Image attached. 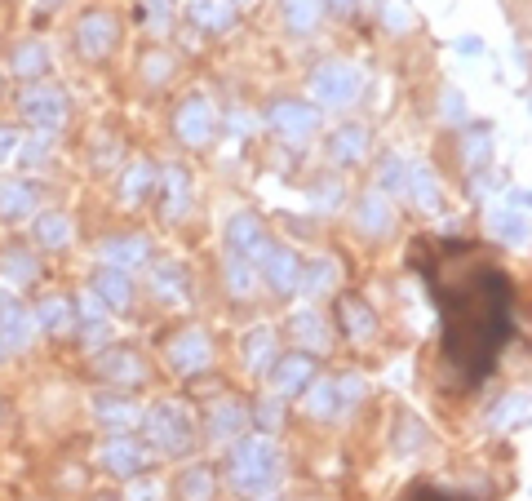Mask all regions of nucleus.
Listing matches in <instances>:
<instances>
[{"instance_id":"f257e3e1","label":"nucleus","mask_w":532,"mask_h":501,"mask_svg":"<svg viewBox=\"0 0 532 501\" xmlns=\"http://www.w3.org/2000/svg\"><path fill=\"white\" fill-rule=\"evenodd\" d=\"M439 302V360L462 391H475L493 373L510 337V280L493 262L431 275Z\"/></svg>"},{"instance_id":"473e14b6","label":"nucleus","mask_w":532,"mask_h":501,"mask_svg":"<svg viewBox=\"0 0 532 501\" xmlns=\"http://www.w3.org/2000/svg\"><path fill=\"white\" fill-rule=\"evenodd\" d=\"M244 426H249V413H244L240 404H231V400H222V404L209 413V435H213V439H235V435L244 431Z\"/></svg>"},{"instance_id":"b1692460","label":"nucleus","mask_w":532,"mask_h":501,"mask_svg":"<svg viewBox=\"0 0 532 501\" xmlns=\"http://www.w3.org/2000/svg\"><path fill=\"white\" fill-rule=\"evenodd\" d=\"M151 293H156L160 302H169V306H182L187 302V271L178 267V262H160L156 271H151Z\"/></svg>"},{"instance_id":"f8f14e48","label":"nucleus","mask_w":532,"mask_h":501,"mask_svg":"<svg viewBox=\"0 0 532 501\" xmlns=\"http://www.w3.org/2000/svg\"><path fill=\"white\" fill-rule=\"evenodd\" d=\"M266 249H271V240H266L262 222L253 218V213H235V218L227 222V253L231 258H244V262H258L266 258Z\"/></svg>"},{"instance_id":"ddd939ff","label":"nucleus","mask_w":532,"mask_h":501,"mask_svg":"<svg viewBox=\"0 0 532 501\" xmlns=\"http://www.w3.org/2000/svg\"><path fill=\"white\" fill-rule=\"evenodd\" d=\"M258 271H262V280L271 284V293L289 298V293L298 289V280H302V258L293 249H280V244H271V249H266V258L258 262Z\"/></svg>"},{"instance_id":"0eeeda50","label":"nucleus","mask_w":532,"mask_h":501,"mask_svg":"<svg viewBox=\"0 0 532 501\" xmlns=\"http://www.w3.org/2000/svg\"><path fill=\"white\" fill-rule=\"evenodd\" d=\"M360 89H364V76L346 63H329L311 76V94H315V102H324V107H351V102L360 98Z\"/></svg>"},{"instance_id":"72a5a7b5","label":"nucleus","mask_w":532,"mask_h":501,"mask_svg":"<svg viewBox=\"0 0 532 501\" xmlns=\"http://www.w3.org/2000/svg\"><path fill=\"white\" fill-rule=\"evenodd\" d=\"M337 315H342V324H346V333L355 337V342H368V337H373V311H368V306L360 302V298H342L337 302Z\"/></svg>"},{"instance_id":"a211bd4d","label":"nucleus","mask_w":532,"mask_h":501,"mask_svg":"<svg viewBox=\"0 0 532 501\" xmlns=\"http://www.w3.org/2000/svg\"><path fill=\"white\" fill-rule=\"evenodd\" d=\"M36 204H40V191L27 178H5V182H0V222L32 218Z\"/></svg>"},{"instance_id":"13d9d810","label":"nucleus","mask_w":532,"mask_h":501,"mask_svg":"<svg viewBox=\"0 0 532 501\" xmlns=\"http://www.w3.org/2000/svg\"><path fill=\"white\" fill-rule=\"evenodd\" d=\"M98 501H116V497H98Z\"/></svg>"},{"instance_id":"4468645a","label":"nucleus","mask_w":532,"mask_h":501,"mask_svg":"<svg viewBox=\"0 0 532 501\" xmlns=\"http://www.w3.org/2000/svg\"><path fill=\"white\" fill-rule=\"evenodd\" d=\"M94 373L102 377V382L111 386H142L147 382V364L138 360V351H98L94 355Z\"/></svg>"},{"instance_id":"e433bc0d","label":"nucleus","mask_w":532,"mask_h":501,"mask_svg":"<svg viewBox=\"0 0 532 501\" xmlns=\"http://www.w3.org/2000/svg\"><path fill=\"white\" fill-rule=\"evenodd\" d=\"M337 284V262H315V267H302V280L298 289L306 298H320V293H329Z\"/></svg>"},{"instance_id":"cd10ccee","label":"nucleus","mask_w":532,"mask_h":501,"mask_svg":"<svg viewBox=\"0 0 532 501\" xmlns=\"http://www.w3.org/2000/svg\"><path fill=\"white\" fill-rule=\"evenodd\" d=\"M293 337L302 342L306 355L329 351V329H324V320L315 311H298V315H293Z\"/></svg>"},{"instance_id":"412c9836","label":"nucleus","mask_w":532,"mask_h":501,"mask_svg":"<svg viewBox=\"0 0 532 501\" xmlns=\"http://www.w3.org/2000/svg\"><path fill=\"white\" fill-rule=\"evenodd\" d=\"M355 227H360V235H373V240H386V235H391L395 218H391V204H386L382 191L360 196V204H355Z\"/></svg>"},{"instance_id":"c756f323","label":"nucleus","mask_w":532,"mask_h":501,"mask_svg":"<svg viewBox=\"0 0 532 501\" xmlns=\"http://www.w3.org/2000/svg\"><path fill=\"white\" fill-rule=\"evenodd\" d=\"M404 196L413 200V204H422L426 213H435V209H439V182H435V173L426 169V165H413V169H408Z\"/></svg>"},{"instance_id":"bb28decb","label":"nucleus","mask_w":532,"mask_h":501,"mask_svg":"<svg viewBox=\"0 0 532 501\" xmlns=\"http://www.w3.org/2000/svg\"><path fill=\"white\" fill-rule=\"evenodd\" d=\"M191 23L204 27V32H227L235 23L231 0H191Z\"/></svg>"},{"instance_id":"49530a36","label":"nucleus","mask_w":532,"mask_h":501,"mask_svg":"<svg viewBox=\"0 0 532 501\" xmlns=\"http://www.w3.org/2000/svg\"><path fill=\"white\" fill-rule=\"evenodd\" d=\"M315 18H320V5H315V0H289V27L293 32H311Z\"/></svg>"},{"instance_id":"5fc2aeb1","label":"nucleus","mask_w":532,"mask_h":501,"mask_svg":"<svg viewBox=\"0 0 532 501\" xmlns=\"http://www.w3.org/2000/svg\"><path fill=\"white\" fill-rule=\"evenodd\" d=\"M408 501H466V497H457V493H444V488H413V493H408Z\"/></svg>"},{"instance_id":"c03bdc74","label":"nucleus","mask_w":532,"mask_h":501,"mask_svg":"<svg viewBox=\"0 0 532 501\" xmlns=\"http://www.w3.org/2000/svg\"><path fill=\"white\" fill-rule=\"evenodd\" d=\"M333 391H337V413H346L351 404H360V400H364V377H360V373L337 377Z\"/></svg>"},{"instance_id":"393cba45","label":"nucleus","mask_w":532,"mask_h":501,"mask_svg":"<svg viewBox=\"0 0 532 501\" xmlns=\"http://www.w3.org/2000/svg\"><path fill=\"white\" fill-rule=\"evenodd\" d=\"M9 67H14V76L18 80H45V71H49V54H45V45L40 40H23V45H14V54H9Z\"/></svg>"},{"instance_id":"09e8293b","label":"nucleus","mask_w":532,"mask_h":501,"mask_svg":"<svg viewBox=\"0 0 532 501\" xmlns=\"http://www.w3.org/2000/svg\"><path fill=\"white\" fill-rule=\"evenodd\" d=\"M488 156H493V138H488V129H479V134L466 138V165L479 169V165H488Z\"/></svg>"},{"instance_id":"bf43d9fd","label":"nucleus","mask_w":532,"mask_h":501,"mask_svg":"<svg viewBox=\"0 0 532 501\" xmlns=\"http://www.w3.org/2000/svg\"><path fill=\"white\" fill-rule=\"evenodd\" d=\"M240 5H249V0H240Z\"/></svg>"},{"instance_id":"a19ab883","label":"nucleus","mask_w":532,"mask_h":501,"mask_svg":"<svg viewBox=\"0 0 532 501\" xmlns=\"http://www.w3.org/2000/svg\"><path fill=\"white\" fill-rule=\"evenodd\" d=\"M142 80H147V85H169L173 80V54L151 49V54L142 58Z\"/></svg>"},{"instance_id":"4be33fe9","label":"nucleus","mask_w":532,"mask_h":501,"mask_svg":"<svg viewBox=\"0 0 532 501\" xmlns=\"http://www.w3.org/2000/svg\"><path fill=\"white\" fill-rule=\"evenodd\" d=\"M94 417H98V426H107V431H116V435H125L129 426L142 422L138 404L125 400V395H98V400H94Z\"/></svg>"},{"instance_id":"aec40b11","label":"nucleus","mask_w":532,"mask_h":501,"mask_svg":"<svg viewBox=\"0 0 532 501\" xmlns=\"http://www.w3.org/2000/svg\"><path fill=\"white\" fill-rule=\"evenodd\" d=\"M32 320H36V329L63 337V333L76 329V302H71L67 293H45V298H40V306L32 311Z\"/></svg>"},{"instance_id":"a878e982","label":"nucleus","mask_w":532,"mask_h":501,"mask_svg":"<svg viewBox=\"0 0 532 501\" xmlns=\"http://www.w3.org/2000/svg\"><path fill=\"white\" fill-rule=\"evenodd\" d=\"M36 275H40V262L27 249L14 244V249L0 253V284H18L23 289V284H36Z\"/></svg>"},{"instance_id":"603ef678","label":"nucleus","mask_w":532,"mask_h":501,"mask_svg":"<svg viewBox=\"0 0 532 501\" xmlns=\"http://www.w3.org/2000/svg\"><path fill=\"white\" fill-rule=\"evenodd\" d=\"M142 14H147V23H151V27H160V32H165L173 5H169V0H142Z\"/></svg>"},{"instance_id":"5701e85b","label":"nucleus","mask_w":532,"mask_h":501,"mask_svg":"<svg viewBox=\"0 0 532 501\" xmlns=\"http://www.w3.org/2000/svg\"><path fill=\"white\" fill-rule=\"evenodd\" d=\"M329 156H333V165H360V160L368 156V129L364 125H342L329 138Z\"/></svg>"},{"instance_id":"4d7b16f0","label":"nucleus","mask_w":532,"mask_h":501,"mask_svg":"<svg viewBox=\"0 0 532 501\" xmlns=\"http://www.w3.org/2000/svg\"><path fill=\"white\" fill-rule=\"evenodd\" d=\"M5 355H9V351H5V346H0V364H5Z\"/></svg>"},{"instance_id":"6e6552de","label":"nucleus","mask_w":532,"mask_h":501,"mask_svg":"<svg viewBox=\"0 0 532 501\" xmlns=\"http://www.w3.org/2000/svg\"><path fill=\"white\" fill-rule=\"evenodd\" d=\"M266 125L275 129L284 142H293V147H302L306 138L320 129V107H306V102H271V111H266Z\"/></svg>"},{"instance_id":"2f4dec72","label":"nucleus","mask_w":532,"mask_h":501,"mask_svg":"<svg viewBox=\"0 0 532 501\" xmlns=\"http://www.w3.org/2000/svg\"><path fill=\"white\" fill-rule=\"evenodd\" d=\"M36 244L40 249H67L71 244V218L67 213H40L36 218Z\"/></svg>"},{"instance_id":"ea45409f","label":"nucleus","mask_w":532,"mask_h":501,"mask_svg":"<svg viewBox=\"0 0 532 501\" xmlns=\"http://www.w3.org/2000/svg\"><path fill=\"white\" fill-rule=\"evenodd\" d=\"M306 413L311 417H337V391H333V382H315L311 386V395H306Z\"/></svg>"},{"instance_id":"c85d7f7f","label":"nucleus","mask_w":532,"mask_h":501,"mask_svg":"<svg viewBox=\"0 0 532 501\" xmlns=\"http://www.w3.org/2000/svg\"><path fill=\"white\" fill-rule=\"evenodd\" d=\"M213 493H218V479H213L209 466H187L178 475V497L182 501H213Z\"/></svg>"},{"instance_id":"7c9ffc66","label":"nucleus","mask_w":532,"mask_h":501,"mask_svg":"<svg viewBox=\"0 0 532 501\" xmlns=\"http://www.w3.org/2000/svg\"><path fill=\"white\" fill-rule=\"evenodd\" d=\"M271 364H275V333L253 329L244 337V368H249V373H266Z\"/></svg>"},{"instance_id":"20e7f679","label":"nucleus","mask_w":532,"mask_h":501,"mask_svg":"<svg viewBox=\"0 0 532 501\" xmlns=\"http://www.w3.org/2000/svg\"><path fill=\"white\" fill-rule=\"evenodd\" d=\"M147 431H151V444H156L160 453L182 457V453H191V444H196V413L178 400H165V404L151 408Z\"/></svg>"},{"instance_id":"a18cd8bd","label":"nucleus","mask_w":532,"mask_h":501,"mask_svg":"<svg viewBox=\"0 0 532 501\" xmlns=\"http://www.w3.org/2000/svg\"><path fill=\"white\" fill-rule=\"evenodd\" d=\"M120 501H165V488H160V479H147V475H133L125 497Z\"/></svg>"},{"instance_id":"37998d69","label":"nucleus","mask_w":532,"mask_h":501,"mask_svg":"<svg viewBox=\"0 0 532 501\" xmlns=\"http://www.w3.org/2000/svg\"><path fill=\"white\" fill-rule=\"evenodd\" d=\"M253 417H258V426L262 431H280V422H284V395H262L258 404H253Z\"/></svg>"},{"instance_id":"2eb2a0df","label":"nucleus","mask_w":532,"mask_h":501,"mask_svg":"<svg viewBox=\"0 0 532 501\" xmlns=\"http://www.w3.org/2000/svg\"><path fill=\"white\" fill-rule=\"evenodd\" d=\"M311 382H315V355L298 351V355H284V360L271 364V391L284 395V400H289V395H302Z\"/></svg>"},{"instance_id":"1a4fd4ad","label":"nucleus","mask_w":532,"mask_h":501,"mask_svg":"<svg viewBox=\"0 0 532 501\" xmlns=\"http://www.w3.org/2000/svg\"><path fill=\"white\" fill-rule=\"evenodd\" d=\"M151 448L147 444H138V439H129V435H116V439H107L102 444V453H98V462L107 475H116V479H133V475H147L151 470Z\"/></svg>"},{"instance_id":"f704fd0d","label":"nucleus","mask_w":532,"mask_h":501,"mask_svg":"<svg viewBox=\"0 0 532 501\" xmlns=\"http://www.w3.org/2000/svg\"><path fill=\"white\" fill-rule=\"evenodd\" d=\"M227 293H231V298H240V302H249L253 293H258V267L227 253Z\"/></svg>"},{"instance_id":"f03ea898","label":"nucleus","mask_w":532,"mask_h":501,"mask_svg":"<svg viewBox=\"0 0 532 501\" xmlns=\"http://www.w3.org/2000/svg\"><path fill=\"white\" fill-rule=\"evenodd\" d=\"M280 479V448L271 439L253 435V439H240L227 457V484L235 488L240 497H262L266 488Z\"/></svg>"},{"instance_id":"f3484780","label":"nucleus","mask_w":532,"mask_h":501,"mask_svg":"<svg viewBox=\"0 0 532 501\" xmlns=\"http://www.w3.org/2000/svg\"><path fill=\"white\" fill-rule=\"evenodd\" d=\"M89 293H94L107 311H129L133 280H129V271H120V267H98L94 280H89Z\"/></svg>"},{"instance_id":"7ed1b4c3","label":"nucleus","mask_w":532,"mask_h":501,"mask_svg":"<svg viewBox=\"0 0 532 501\" xmlns=\"http://www.w3.org/2000/svg\"><path fill=\"white\" fill-rule=\"evenodd\" d=\"M18 116L36 129V134H58L71 116V98L49 80H32L18 89Z\"/></svg>"},{"instance_id":"3c124183","label":"nucleus","mask_w":532,"mask_h":501,"mask_svg":"<svg viewBox=\"0 0 532 501\" xmlns=\"http://www.w3.org/2000/svg\"><path fill=\"white\" fill-rule=\"evenodd\" d=\"M439 111H444L448 125H462V120H466V102H462V94H457V89H448V94L439 98Z\"/></svg>"},{"instance_id":"39448f33","label":"nucleus","mask_w":532,"mask_h":501,"mask_svg":"<svg viewBox=\"0 0 532 501\" xmlns=\"http://www.w3.org/2000/svg\"><path fill=\"white\" fill-rule=\"evenodd\" d=\"M173 134H178L182 147H209L213 134H218V111H213V102L204 94H187L178 107V116H173Z\"/></svg>"},{"instance_id":"de8ad7c7","label":"nucleus","mask_w":532,"mask_h":501,"mask_svg":"<svg viewBox=\"0 0 532 501\" xmlns=\"http://www.w3.org/2000/svg\"><path fill=\"white\" fill-rule=\"evenodd\" d=\"M377 178H382V191H404L408 187V165L399 156H386L382 160V173H377Z\"/></svg>"},{"instance_id":"9b49d317","label":"nucleus","mask_w":532,"mask_h":501,"mask_svg":"<svg viewBox=\"0 0 532 501\" xmlns=\"http://www.w3.org/2000/svg\"><path fill=\"white\" fill-rule=\"evenodd\" d=\"M32 333H36L32 311L18 302V293L9 289V284H0V346H5V351H23V346L32 342Z\"/></svg>"},{"instance_id":"9d476101","label":"nucleus","mask_w":532,"mask_h":501,"mask_svg":"<svg viewBox=\"0 0 532 501\" xmlns=\"http://www.w3.org/2000/svg\"><path fill=\"white\" fill-rule=\"evenodd\" d=\"M165 355H169V364L178 368V373L196 377V373H204V368L213 364V342H209V333H204V329H182V333L169 337Z\"/></svg>"},{"instance_id":"79ce46f5","label":"nucleus","mask_w":532,"mask_h":501,"mask_svg":"<svg viewBox=\"0 0 532 501\" xmlns=\"http://www.w3.org/2000/svg\"><path fill=\"white\" fill-rule=\"evenodd\" d=\"M311 204H315V213H333L337 204H342V178H333V173H329V178L315 182V187H311Z\"/></svg>"},{"instance_id":"c9c22d12","label":"nucleus","mask_w":532,"mask_h":501,"mask_svg":"<svg viewBox=\"0 0 532 501\" xmlns=\"http://www.w3.org/2000/svg\"><path fill=\"white\" fill-rule=\"evenodd\" d=\"M151 187H156V169H151L147 160H133V165L125 169V178H120V200H125V204H138Z\"/></svg>"},{"instance_id":"423d86ee","label":"nucleus","mask_w":532,"mask_h":501,"mask_svg":"<svg viewBox=\"0 0 532 501\" xmlns=\"http://www.w3.org/2000/svg\"><path fill=\"white\" fill-rule=\"evenodd\" d=\"M120 40V23L107 14V9H89V14H80L76 23V54L85 58V63H102V58L116 49Z\"/></svg>"},{"instance_id":"8fccbe9b","label":"nucleus","mask_w":532,"mask_h":501,"mask_svg":"<svg viewBox=\"0 0 532 501\" xmlns=\"http://www.w3.org/2000/svg\"><path fill=\"white\" fill-rule=\"evenodd\" d=\"M45 156H49V134H36V138L18 142V160H23V165H40Z\"/></svg>"},{"instance_id":"4c0bfd02","label":"nucleus","mask_w":532,"mask_h":501,"mask_svg":"<svg viewBox=\"0 0 532 501\" xmlns=\"http://www.w3.org/2000/svg\"><path fill=\"white\" fill-rule=\"evenodd\" d=\"M493 231L501 235V240H506V244H528L532 240V227H528V213H493Z\"/></svg>"},{"instance_id":"58836bf2","label":"nucleus","mask_w":532,"mask_h":501,"mask_svg":"<svg viewBox=\"0 0 532 501\" xmlns=\"http://www.w3.org/2000/svg\"><path fill=\"white\" fill-rule=\"evenodd\" d=\"M524 417H528V395L519 391V395H506V400H501V404L493 408L488 426H493V431H510V426L524 422Z\"/></svg>"},{"instance_id":"6ab92c4d","label":"nucleus","mask_w":532,"mask_h":501,"mask_svg":"<svg viewBox=\"0 0 532 501\" xmlns=\"http://www.w3.org/2000/svg\"><path fill=\"white\" fill-rule=\"evenodd\" d=\"M98 253H102L107 267L133 271V267H142V262L151 258V240H147V235H111V240H102Z\"/></svg>"},{"instance_id":"864d4df0","label":"nucleus","mask_w":532,"mask_h":501,"mask_svg":"<svg viewBox=\"0 0 532 501\" xmlns=\"http://www.w3.org/2000/svg\"><path fill=\"white\" fill-rule=\"evenodd\" d=\"M18 129H9V125H0V165H5V160H14L18 156Z\"/></svg>"},{"instance_id":"6e6d98bb","label":"nucleus","mask_w":532,"mask_h":501,"mask_svg":"<svg viewBox=\"0 0 532 501\" xmlns=\"http://www.w3.org/2000/svg\"><path fill=\"white\" fill-rule=\"evenodd\" d=\"M329 5H333V9H351L355 0H329Z\"/></svg>"},{"instance_id":"dca6fc26","label":"nucleus","mask_w":532,"mask_h":501,"mask_svg":"<svg viewBox=\"0 0 532 501\" xmlns=\"http://www.w3.org/2000/svg\"><path fill=\"white\" fill-rule=\"evenodd\" d=\"M156 191H160V209H165L169 222H182V218H187V209H191V178H187V169H182V165L160 169Z\"/></svg>"}]
</instances>
